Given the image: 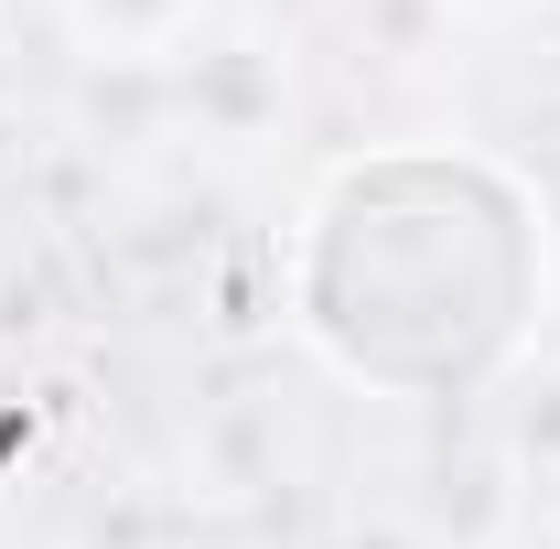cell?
<instances>
[{
    "label": "cell",
    "instance_id": "obj_1",
    "mask_svg": "<svg viewBox=\"0 0 560 549\" xmlns=\"http://www.w3.org/2000/svg\"><path fill=\"white\" fill-rule=\"evenodd\" d=\"M302 324L388 388L475 377L528 324V206L486 162H377L313 206Z\"/></svg>",
    "mask_w": 560,
    "mask_h": 549
}]
</instances>
